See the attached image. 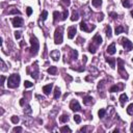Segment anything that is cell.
<instances>
[{
    "instance_id": "6da1fadb",
    "label": "cell",
    "mask_w": 133,
    "mask_h": 133,
    "mask_svg": "<svg viewBox=\"0 0 133 133\" xmlns=\"http://www.w3.org/2000/svg\"><path fill=\"white\" fill-rule=\"evenodd\" d=\"M20 83V75L19 74H13L7 78V86L9 88H16L19 86Z\"/></svg>"
},
{
    "instance_id": "7a4b0ae2",
    "label": "cell",
    "mask_w": 133,
    "mask_h": 133,
    "mask_svg": "<svg viewBox=\"0 0 133 133\" xmlns=\"http://www.w3.org/2000/svg\"><path fill=\"white\" fill-rule=\"evenodd\" d=\"M62 40H64V26H59L54 32V43L58 45L62 43Z\"/></svg>"
},
{
    "instance_id": "3957f363",
    "label": "cell",
    "mask_w": 133,
    "mask_h": 133,
    "mask_svg": "<svg viewBox=\"0 0 133 133\" xmlns=\"http://www.w3.org/2000/svg\"><path fill=\"white\" fill-rule=\"evenodd\" d=\"M30 44H31V48L29 50L31 55H36L39 52V48H40V44H39V41L36 40L35 36H31L30 38Z\"/></svg>"
},
{
    "instance_id": "277c9868",
    "label": "cell",
    "mask_w": 133,
    "mask_h": 133,
    "mask_svg": "<svg viewBox=\"0 0 133 133\" xmlns=\"http://www.w3.org/2000/svg\"><path fill=\"white\" fill-rule=\"evenodd\" d=\"M118 64H119V68H118L119 74L121 75V77L123 78V79L127 80L129 78V76H128V74H127L126 70H125V61L121 58H118Z\"/></svg>"
},
{
    "instance_id": "5b68a950",
    "label": "cell",
    "mask_w": 133,
    "mask_h": 133,
    "mask_svg": "<svg viewBox=\"0 0 133 133\" xmlns=\"http://www.w3.org/2000/svg\"><path fill=\"white\" fill-rule=\"evenodd\" d=\"M120 43L123 45V47L125 48V50H126V51H131L133 49L132 42H130L127 38H122L121 40H120Z\"/></svg>"
},
{
    "instance_id": "8992f818",
    "label": "cell",
    "mask_w": 133,
    "mask_h": 133,
    "mask_svg": "<svg viewBox=\"0 0 133 133\" xmlns=\"http://www.w3.org/2000/svg\"><path fill=\"white\" fill-rule=\"evenodd\" d=\"M12 23L14 27H22L24 21H23V19L21 17H15L12 19Z\"/></svg>"
},
{
    "instance_id": "52a82bcc",
    "label": "cell",
    "mask_w": 133,
    "mask_h": 133,
    "mask_svg": "<svg viewBox=\"0 0 133 133\" xmlns=\"http://www.w3.org/2000/svg\"><path fill=\"white\" fill-rule=\"evenodd\" d=\"M79 26H80V29H81L82 31H85V32H90V31L94 30V29L96 28V26H95V25H92L90 27H88L87 24L84 22V21H82V22L80 23V25H79Z\"/></svg>"
},
{
    "instance_id": "ba28073f",
    "label": "cell",
    "mask_w": 133,
    "mask_h": 133,
    "mask_svg": "<svg viewBox=\"0 0 133 133\" xmlns=\"http://www.w3.org/2000/svg\"><path fill=\"white\" fill-rule=\"evenodd\" d=\"M70 108H71L73 111H80V110H81L80 104L78 103L77 100H73L72 102L70 103Z\"/></svg>"
},
{
    "instance_id": "9c48e42d",
    "label": "cell",
    "mask_w": 133,
    "mask_h": 133,
    "mask_svg": "<svg viewBox=\"0 0 133 133\" xmlns=\"http://www.w3.org/2000/svg\"><path fill=\"white\" fill-rule=\"evenodd\" d=\"M31 67H32V69H33L32 73H31V77L34 78V79H38V77H39V67H38V62L35 61Z\"/></svg>"
},
{
    "instance_id": "30bf717a",
    "label": "cell",
    "mask_w": 133,
    "mask_h": 133,
    "mask_svg": "<svg viewBox=\"0 0 133 133\" xmlns=\"http://www.w3.org/2000/svg\"><path fill=\"white\" fill-rule=\"evenodd\" d=\"M76 26H71V27L68 28V36H69V39H73L76 34Z\"/></svg>"
},
{
    "instance_id": "8fae6325",
    "label": "cell",
    "mask_w": 133,
    "mask_h": 133,
    "mask_svg": "<svg viewBox=\"0 0 133 133\" xmlns=\"http://www.w3.org/2000/svg\"><path fill=\"white\" fill-rule=\"evenodd\" d=\"M124 88V84H122V83H119L118 85H113V86H111L109 88V92L110 93H116V92H119V90H123Z\"/></svg>"
},
{
    "instance_id": "7c38bea8",
    "label": "cell",
    "mask_w": 133,
    "mask_h": 133,
    "mask_svg": "<svg viewBox=\"0 0 133 133\" xmlns=\"http://www.w3.org/2000/svg\"><path fill=\"white\" fill-rule=\"evenodd\" d=\"M93 43L95 44V45H97V46H100L101 44L103 43V40H102V38H101V35L100 34H96L93 38Z\"/></svg>"
},
{
    "instance_id": "4fadbf2b",
    "label": "cell",
    "mask_w": 133,
    "mask_h": 133,
    "mask_svg": "<svg viewBox=\"0 0 133 133\" xmlns=\"http://www.w3.org/2000/svg\"><path fill=\"white\" fill-rule=\"evenodd\" d=\"M107 53L108 54H110V55H113L114 53L116 52V44L112 43V44H110L108 47H107Z\"/></svg>"
},
{
    "instance_id": "5bb4252c",
    "label": "cell",
    "mask_w": 133,
    "mask_h": 133,
    "mask_svg": "<svg viewBox=\"0 0 133 133\" xmlns=\"http://www.w3.org/2000/svg\"><path fill=\"white\" fill-rule=\"evenodd\" d=\"M52 87H53V83H49V84L43 86V92L45 93V95H50V93L52 90Z\"/></svg>"
},
{
    "instance_id": "9a60e30c",
    "label": "cell",
    "mask_w": 133,
    "mask_h": 133,
    "mask_svg": "<svg viewBox=\"0 0 133 133\" xmlns=\"http://www.w3.org/2000/svg\"><path fill=\"white\" fill-rule=\"evenodd\" d=\"M50 56H51V58H53V60L57 61V60H58V59H59V56H60V53H59V51H58V50H53V51H51Z\"/></svg>"
},
{
    "instance_id": "2e32d148",
    "label": "cell",
    "mask_w": 133,
    "mask_h": 133,
    "mask_svg": "<svg viewBox=\"0 0 133 133\" xmlns=\"http://www.w3.org/2000/svg\"><path fill=\"white\" fill-rule=\"evenodd\" d=\"M94 103V99L90 96H86V97L83 98V104L84 105H92Z\"/></svg>"
},
{
    "instance_id": "e0dca14e",
    "label": "cell",
    "mask_w": 133,
    "mask_h": 133,
    "mask_svg": "<svg viewBox=\"0 0 133 133\" xmlns=\"http://www.w3.org/2000/svg\"><path fill=\"white\" fill-rule=\"evenodd\" d=\"M82 15H83V17H84L85 19H88V18H90V9H88L87 6H85V7H83L82 9Z\"/></svg>"
},
{
    "instance_id": "ac0fdd59",
    "label": "cell",
    "mask_w": 133,
    "mask_h": 133,
    "mask_svg": "<svg viewBox=\"0 0 133 133\" xmlns=\"http://www.w3.org/2000/svg\"><path fill=\"white\" fill-rule=\"evenodd\" d=\"M97 48H98V46L95 45V44L92 42V44H90V46H88V51H90L92 54H95L96 52H97Z\"/></svg>"
},
{
    "instance_id": "d6986e66",
    "label": "cell",
    "mask_w": 133,
    "mask_h": 133,
    "mask_svg": "<svg viewBox=\"0 0 133 133\" xmlns=\"http://www.w3.org/2000/svg\"><path fill=\"white\" fill-rule=\"evenodd\" d=\"M128 101V97H127L126 94H122L121 96H120V102H121V105L124 106L125 103Z\"/></svg>"
},
{
    "instance_id": "ffe728a7",
    "label": "cell",
    "mask_w": 133,
    "mask_h": 133,
    "mask_svg": "<svg viewBox=\"0 0 133 133\" xmlns=\"http://www.w3.org/2000/svg\"><path fill=\"white\" fill-rule=\"evenodd\" d=\"M61 96V92H60V88H59L58 86L55 87V90H54V99H59Z\"/></svg>"
},
{
    "instance_id": "44dd1931",
    "label": "cell",
    "mask_w": 133,
    "mask_h": 133,
    "mask_svg": "<svg viewBox=\"0 0 133 133\" xmlns=\"http://www.w3.org/2000/svg\"><path fill=\"white\" fill-rule=\"evenodd\" d=\"M7 13H9V15H21V12L19 9H17L16 7H12L10 9L7 10Z\"/></svg>"
},
{
    "instance_id": "7402d4cb",
    "label": "cell",
    "mask_w": 133,
    "mask_h": 133,
    "mask_svg": "<svg viewBox=\"0 0 133 133\" xmlns=\"http://www.w3.org/2000/svg\"><path fill=\"white\" fill-rule=\"evenodd\" d=\"M106 61L108 62L109 64H110V67L112 68V69H114L116 68V58H108V57H106Z\"/></svg>"
},
{
    "instance_id": "603a6c76",
    "label": "cell",
    "mask_w": 133,
    "mask_h": 133,
    "mask_svg": "<svg viewBox=\"0 0 133 133\" xmlns=\"http://www.w3.org/2000/svg\"><path fill=\"white\" fill-rule=\"evenodd\" d=\"M79 19V13L77 10H73V14H72V17H71V20L74 22V21H77Z\"/></svg>"
},
{
    "instance_id": "cb8c5ba5",
    "label": "cell",
    "mask_w": 133,
    "mask_h": 133,
    "mask_svg": "<svg viewBox=\"0 0 133 133\" xmlns=\"http://www.w3.org/2000/svg\"><path fill=\"white\" fill-rule=\"evenodd\" d=\"M47 72L49 73L50 75H56V73H57V68L56 67H50L48 70H47Z\"/></svg>"
},
{
    "instance_id": "d4e9b609",
    "label": "cell",
    "mask_w": 133,
    "mask_h": 133,
    "mask_svg": "<svg viewBox=\"0 0 133 133\" xmlns=\"http://www.w3.org/2000/svg\"><path fill=\"white\" fill-rule=\"evenodd\" d=\"M125 30H126V29H125V27H124V26H122V25L116 26V34H120V33L124 32Z\"/></svg>"
},
{
    "instance_id": "484cf974",
    "label": "cell",
    "mask_w": 133,
    "mask_h": 133,
    "mask_svg": "<svg viewBox=\"0 0 133 133\" xmlns=\"http://www.w3.org/2000/svg\"><path fill=\"white\" fill-rule=\"evenodd\" d=\"M105 33H106V35H107L108 39L111 38V27L109 25H107L105 27Z\"/></svg>"
},
{
    "instance_id": "4316f807",
    "label": "cell",
    "mask_w": 133,
    "mask_h": 133,
    "mask_svg": "<svg viewBox=\"0 0 133 133\" xmlns=\"http://www.w3.org/2000/svg\"><path fill=\"white\" fill-rule=\"evenodd\" d=\"M77 56H78V52L76 50H71V56H70V58L73 59V60H76Z\"/></svg>"
},
{
    "instance_id": "83f0119b",
    "label": "cell",
    "mask_w": 133,
    "mask_h": 133,
    "mask_svg": "<svg viewBox=\"0 0 133 133\" xmlns=\"http://www.w3.org/2000/svg\"><path fill=\"white\" fill-rule=\"evenodd\" d=\"M59 121H60V123H67L69 121V116L68 114H62L60 118H59Z\"/></svg>"
},
{
    "instance_id": "f1b7e54d",
    "label": "cell",
    "mask_w": 133,
    "mask_h": 133,
    "mask_svg": "<svg viewBox=\"0 0 133 133\" xmlns=\"http://www.w3.org/2000/svg\"><path fill=\"white\" fill-rule=\"evenodd\" d=\"M92 4L95 7H100L102 4V0H92Z\"/></svg>"
},
{
    "instance_id": "f546056e",
    "label": "cell",
    "mask_w": 133,
    "mask_h": 133,
    "mask_svg": "<svg viewBox=\"0 0 133 133\" xmlns=\"http://www.w3.org/2000/svg\"><path fill=\"white\" fill-rule=\"evenodd\" d=\"M90 72L92 73V75H94V76H97V75L99 74V71L97 69H96L95 67H93V66H90Z\"/></svg>"
},
{
    "instance_id": "4dcf8cb0",
    "label": "cell",
    "mask_w": 133,
    "mask_h": 133,
    "mask_svg": "<svg viewBox=\"0 0 133 133\" xmlns=\"http://www.w3.org/2000/svg\"><path fill=\"white\" fill-rule=\"evenodd\" d=\"M105 85H106L105 80H102V81L99 82V84H98V90H99V92H100V90H102L103 88L105 87Z\"/></svg>"
},
{
    "instance_id": "1f68e13d",
    "label": "cell",
    "mask_w": 133,
    "mask_h": 133,
    "mask_svg": "<svg viewBox=\"0 0 133 133\" xmlns=\"http://www.w3.org/2000/svg\"><path fill=\"white\" fill-rule=\"evenodd\" d=\"M53 16H54V22H57V20H61L59 17H61V14L58 12H54L53 13Z\"/></svg>"
},
{
    "instance_id": "d6a6232c",
    "label": "cell",
    "mask_w": 133,
    "mask_h": 133,
    "mask_svg": "<svg viewBox=\"0 0 133 133\" xmlns=\"http://www.w3.org/2000/svg\"><path fill=\"white\" fill-rule=\"evenodd\" d=\"M31 112H32V109H31L30 105H27L24 108V113L26 114V116H28V114H31Z\"/></svg>"
},
{
    "instance_id": "836d02e7",
    "label": "cell",
    "mask_w": 133,
    "mask_h": 133,
    "mask_svg": "<svg viewBox=\"0 0 133 133\" xmlns=\"http://www.w3.org/2000/svg\"><path fill=\"white\" fill-rule=\"evenodd\" d=\"M47 17H48V12H47V10H43V13H42V15H41V21H45L47 19Z\"/></svg>"
},
{
    "instance_id": "e575fe53",
    "label": "cell",
    "mask_w": 133,
    "mask_h": 133,
    "mask_svg": "<svg viewBox=\"0 0 133 133\" xmlns=\"http://www.w3.org/2000/svg\"><path fill=\"white\" fill-rule=\"evenodd\" d=\"M105 113H106V110L105 109H100V110L98 111V116L100 119H103L104 116H105Z\"/></svg>"
},
{
    "instance_id": "d590c367",
    "label": "cell",
    "mask_w": 133,
    "mask_h": 133,
    "mask_svg": "<svg viewBox=\"0 0 133 133\" xmlns=\"http://www.w3.org/2000/svg\"><path fill=\"white\" fill-rule=\"evenodd\" d=\"M122 4H123V6L127 7V9H129L131 6V3H130L129 0H122Z\"/></svg>"
},
{
    "instance_id": "8d00e7d4",
    "label": "cell",
    "mask_w": 133,
    "mask_h": 133,
    "mask_svg": "<svg viewBox=\"0 0 133 133\" xmlns=\"http://www.w3.org/2000/svg\"><path fill=\"white\" fill-rule=\"evenodd\" d=\"M68 16H69V12H68V9H64V13L61 14V20H62V21L67 20Z\"/></svg>"
},
{
    "instance_id": "74e56055",
    "label": "cell",
    "mask_w": 133,
    "mask_h": 133,
    "mask_svg": "<svg viewBox=\"0 0 133 133\" xmlns=\"http://www.w3.org/2000/svg\"><path fill=\"white\" fill-rule=\"evenodd\" d=\"M127 113L130 114V116L133 114V103H131L128 107H127Z\"/></svg>"
},
{
    "instance_id": "f35d334b",
    "label": "cell",
    "mask_w": 133,
    "mask_h": 133,
    "mask_svg": "<svg viewBox=\"0 0 133 133\" xmlns=\"http://www.w3.org/2000/svg\"><path fill=\"white\" fill-rule=\"evenodd\" d=\"M60 132H62V133H64V132H69V133H71L72 131H71V129H70L68 126H64V127H62V128H60Z\"/></svg>"
},
{
    "instance_id": "ab89813d",
    "label": "cell",
    "mask_w": 133,
    "mask_h": 133,
    "mask_svg": "<svg viewBox=\"0 0 133 133\" xmlns=\"http://www.w3.org/2000/svg\"><path fill=\"white\" fill-rule=\"evenodd\" d=\"M10 121H12L14 124H18V123H19L20 120H19V118H18V116H12V118H10Z\"/></svg>"
},
{
    "instance_id": "60d3db41",
    "label": "cell",
    "mask_w": 133,
    "mask_h": 133,
    "mask_svg": "<svg viewBox=\"0 0 133 133\" xmlns=\"http://www.w3.org/2000/svg\"><path fill=\"white\" fill-rule=\"evenodd\" d=\"M74 121L76 122L77 124H79L80 122H81V116H78V114H75V116H74Z\"/></svg>"
},
{
    "instance_id": "b9f144b4",
    "label": "cell",
    "mask_w": 133,
    "mask_h": 133,
    "mask_svg": "<svg viewBox=\"0 0 133 133\" xmlns=\"http://www.w3.org/2000/svg\"><path fill=\"white\" fill-rule=\"evenodd\" d=\"M13 132L14 133H20V132H22V127H15L14 129H13Z\"/></svg>"
},
{
    "instance_id": "7bdbcfd3",
    "label": "cell",
    "mask_w": 133,
    "mask_h": 133,
    "mask_svg": "<svg viewBox=\"0 0 133 133\" xmlns=\"http://www.w3.org/2000/svg\"><path fill=\"white\" fill-rule=\"evenodd\" d=\"M97 20L99 21V22H102V21L104 20V15L101 13V14H98V18H97Z\"/></svg>"
},
{
    "instance_id": "ee69618b",
    "label": "cell",
    "mask_w": 133,
    "mask_h": 133,
    "mask_svg": "<svg viewBox=\"0 0 133 133\" xmlns=\"http://www.w3.org/2000/svg\"><path fill=\"white\" fill-rule=\"evenodd\" d=\"M24 86L25 87H32L33 86V83H31L30 81H25L24 82Z\"/></svg>"
},
{
    "instance_id": "f6af8a7d",
    "label": "cell",
    "mask_w": 133,
    "mask_h": 133,
    "mask_svg": "<svg viewBox=\"0 0 133 133\" xmlns=\"http://www.w3.org/2000/svg\"><path fill=\"white\" fill-rule=\"evenodd\" d=\"M21 33H22L21 31H16L15 32V38L17 39V40H19V39L21 38Z\"/></svg>"
},
{
    "instance_id": "bcb514c9",
    "label": "cell",
    "mask_w": 133,
    "mask_h": 133,
    "mask_svg": "<svg viewBox=\"0 0 133 133\" xmlns=\"http://www.w3.org/2000/svg\"><path fill=\"white\" fill-rule=\"evenodd\" d=\"M26 12H27V16H30L31 14H32V9L28 6L27 9H26Z\"/></svg>"
},
{
    "instance_id": "7dc6e473",
    "label": "cell",
    "mask_w": 133,
    "mask_h": 133,
    "mask_svg": "<svg viewBox=\"0 0 133 133\" xmlns=\"http://www.w3.org/2000/svg\"><path fill=\"white\" fill-rule=\"evenodd\" d=\"M62 3H64L66 6H69V5L71 4V1H70V0H62Z\"/></svg>"
},
{
    "instance_id": "c3c4849f",
    "label": "cell",
    "mask_w": 133,
    "mask_h": 133,
    "mask_svg": "<svg viewBox=\"0 0 133 133\" xmlns=\"http://www.w3.org/2000/svg\"><path fill=\"white\" fill-rule=\"evenodd\" d=\"M1 66H2V68H1V70L2 71H6V68H5V64H4V61L1 59Z\"/></svg>"
},
{
    "instance_id": "681fc988",
    "label": "cell",
    "mask_w": 133,
    "mask_h": 133,
    "mask_svg": "<svg viewBox=\"0 0 133 133\" xmlns=\"http://www.w3.org/2000/svg\"><path fill=\"white\" fill-rule=\"evenodd\" d=\"M110 17L112 18V19H116V18H118V14H116V13H110Z\"/></svg>"
},
{
    "instance_id": "f907efd6",
    "label": "cell",
    "mask_w": 133,
    "mask_h": 133,
    "mask_svg": "<svg viewBox=\"0 0 133 133\" xmlns=\"http://www.w3.org/2000/svg\"><path fill=\"white\" fill-rule=\"evenodd\" d=\"M82 42H83V43H84V39H83V40H82L81 38H78V40H77V44H79V45H81V44H82Z\"/></svg>"
},
{
    "instance_id": "816d5d0a",
    "label": "cell",
    "mask_w": 133,
    "mask_h": 133,
    "mask_svg": "<svg viewBox=\"0 0 133 133\" xmlns=\"http://www.w3.org/2000/svg\"><path fill=\"white\" fill-rule=\"evenodd\" d=\"M68 79V81H72V80H73V78L71 77V76H69V75H67V76H66V80Z\"/></svg>"
},
{
    "instance_id": "f5cc1de1",
    "label": "cell",
    "mask_w": 133,
    "mask_h": 133,
    "mask_svg": "<svg viewBox=\"0 0 133 133\" xmlns=\"http://www.w3.org/2000/svg\"><path fill=\"white\" fill-rule=\"evenodd\" d=\"M82 61H83V64H85V62H86V61H87V57H86V56H85V55H84V56H83V59H82Z\"/></svg>"
},
{
    "instance_id": "db71d44e",
    "label": "cell",
    "mask_w": 133,
    "mask_h": 133,
    "mask_svg": "<svg viewBox=\"0 0 133 133\" xmlns=\"http://www.w3.org/2000/svg\"><path fill=\"white\" fill-rule=\"evenodd\" d=\"M20 105L21 106L24 105V99H21V100H20Z\"/></svg>"
},
{
    "instance_id": "11a10c76",
    "label": "cell",
    "mask_w": 133,
    "mask_h": 133,
    "mask_svg": "<svg viewBox=\"0 0 133 133\" xmlns=\"http://www.w3.org/2000/svg\"><path fill=\"white\" fill-rule=\"evenodd\" d=\"M4 80H5V77H4V76H2V77H1V85H3Z\"/></svg>"
},
{
    "instance_id": "9f6ffc18",
    "label": "cell",
    "mask_w": 133,
    "mask_h": 133,
    "mask_svg": "<svg viewBox=\"0 0 133 133\" xmlns=\"http://www.w3.org/2000/svg\"><path fill=\"white\" fill-rule=\"evenodd\" d=\"M79 131H80V132H85V131H86V128H85V127H83V128H81V129L79 130Z\"/></svg>"
},
{
    "instance_id": "6f0895ef",
    "label": "cell",
    "mask_w": 133,
    "mask_h": 133,
    "mask_svg": "<svg viewBox=\"0 0 133 133\" xmlns=\"http://www.w3.org/2000/svg\"><path fill=\"white\" fill-rule=\"evenodd\" d=\"M119 131H120L119 129H114V130H113V132H114V133H116V132H119Z\"/></svg>"
},
{
    "instance_id": "680465c9",
    "label": "cell",
    "mask_w": 133,
    "mask_h": 133,
    "mask_svg": "<svg viewBox=\"0 0 133 133\" xmlns=\"http://www.w3.org/2000/svg\"><path fill=\"white\" fill-rule=\"evenodd\" d=\"M131 16H132V18H133V10H131Z\"/></svg>"
},
{
    "instance_id": "91938a15",
    "label": "cell",
    "mask_w": 133,
    "mask_h": 133,
    "mask_svg": "<svg viewBox=\"0 0 133 133\" xmlns=\"http://www.w3.org/2000/svg\"><path fill=\"white\" fill-rule=\"evenodd\" d=\"M132 61H133V58H132Z\"/></svg>"
}]
</instances>
